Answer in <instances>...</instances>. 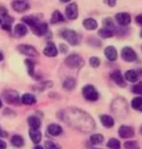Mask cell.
<instances>
[{
	"mask_svg": "<svg viewBox=\"0 0 142 149\" xmlns=\"http://www.w3.org/2000/svg\"><path fill=\"white\" fill-rule=\"evenodd\" d=\"M60 117L70 127L84 133L91 132L96 128V123L93 118L87 112L78 108L65 109L60 112Z\"/></svg>",
	"mask_w": 142,
	"mask_h": 149,
	"instance_id": "obj_1",
	"label": "cell"
},
{
	"mask_svg": "<svg viewBox=\"0 0 142 149\" xmlns=\"http://www.w3.org/2000/svg\"><path fill=\"white\" fill-rule=\"evenodd\" d=\"M60 34H62V37L72 46H76L79 44L81 42V38H82L79 33L72 29H64Z\"/></svg>",
	"mask_w": 142,
	"mask_h": 149,
	"instance_id": "obj_2",
	"label": "cell"
},
{
	"mask_svg": "<svg viewBox=\"0 0 142 149\" xmlns=\"http://www.w3.org/2000/svg\"><path fill=\"white\" fill-rule=\"evenodd\" d=\"M65 64L67 65L69 68L75 69V68H80L83 67L85 64V61L77 54H72L70 56H68L64 61Z\"/></svg>",
	"mask_w": 142,
	"mask_h": 149,
	"instance_id": "obj_3",
	"label": "cell"
},
{
	"mask_svg": "<svg viewBox=\"0 0 142 149\" xmlns=\"http://www.w3.org/2000/svg\"><path fill=\"white\" fill-rule=\"evenodd\" d=\"M82 94L83 97L90 102H96L98 100V93L93 85H86L82 90Z\"/></svg>",
	"mask_w": 142,
	"mask_h": 149,
	"instance_id": "obj_4",
	"label": "cell"
},
{
	"mask_svg": "<svg viewBox=\"0 0 142 149\" xmlns=\"http://www.w3.org/2000/svg\"><path fill=\"white\" fill-rule=\"evenodd\" d=\"M3 95H4L5 100H6L8 103H10V104H14V105H19L21 100H19V95L18 94V92L9 90V91L4 92Z\"/></svg>",
	"mask_w": 142,
	"mask_h": 149,
	"instance_id": "obj_5",
	"label": "cell"
},
{
	"mask_svg": "<svg viewBox=\"0 0 142 149\" xmlns=\"http://www.w3.org/2000/svg\"><path fill=\"white\" fill-rule=\"evenodd\" d=\"M121 56L124 61H129V63L134 61L137 58V55L132 47H124L123 50H122Z\"/></svg>",
	"mask_w": 142,
	"mask_h": 149,
	"instance_id": "obj_6",
	"label": "cell"
},
{
	"mask_svg": "<svg viewBox=\"0 0 142 149\" xmlns=\"http://www.w3.org/2000/svg\"><path fill=\"white\" fill-rule=\"evenodd\" d=\"M17 49L19 53L27 56V57H37L38 56L37 50L33 46H30V45H19Z\"/></svg>",
	"mask_w": 142,
	"mask_h": 149,
	"instance_id": "obj_7",
	"label": "cell"
},
{
	"mask_svg": "<svg viewBox=\"0 0 142 149\" xmlns=\"http://www.w3.org/2000/svg\"><path fill=\"white\" fill-rule=\"evenodd\" d=\"M29 3L27 0H14L12 2V8L16 12L23 13L29 9Z\"/></svg>",
	"mask_w": 142,
	"mask_h": 149,
	"instance_id": "obj_8",
	"label": "cell"
},
{
	"mask_svg": "<svg viewBox=\"0 0 142 149\" xmlns=\"http://www.w3.org/2000/svg\"><path fill=\"white\" fill-rule=\"evenodd\" d=\"M65 15L69 19H76L78 18V5L75 2L69 3L66 6Z\"/></svg>",
	"mask_w": 142,
	"mask_h": 149,
	"instance_id": "obj_9",
	"label": "cell"
},
{
	"mask_svg": "<svg viewBox=\"0 0 142 149\" xmlns=\"http://www.w3.org/2000/svg\"><path fill=\"white\" fill-rule=\"evenodd\" d=\"M116 22H118L120 26H129L132 22V17L129 13H118L115 16Z\"/></svg>",
	"mask_w": 142,
	"mask_h": 149,
	"instance_id": "obj_10",
	"label": "cell"
},
{
	"mask_svg": "<svg viewBox=\"0 0 142 149\" xmlns=\"http://www.w3.org/2000/svg\"><path fill=\"white\" fill-rule=\"evenodd\" d=\"M32 32L37 36H43L48 32V24L46 22H38L31 27Z\"/></svg>",
	"mask_w": 142,
	"mask_h": 149,
	"instance_id": "obj_11",
	"label": "cell"
},
{
	"mask_svg": "<svg viewBox=\"0 0 142 149\" xmlns=\"http://www.w3.org/2000/svg\"><path fill=\"white\" fill-rule=\"evenodd\" d=\"M118 134L122 139H132L134 136V130L132 127H130V126L123 125L120 127Z\"/></svg>",
	"mask_w": 142,
	"mask_h": 149,
	"instance_id": "obj_12",
	"label": "cell"
},
{
	"mask_svg": "<svg viewBox=\"0 0 142 149\" xmlns=\"http://www.w3.org/2000/svg\"><path fill=\"white\" fill-rule=\"evenodd\" d=\"M104 55L107 58V60L110 61H115L118 58V52H117L116 48L114 46H107L105 48Z\"/></svg>",
	"mask_w": 142,
	"mask_h": 149,
	"instance_id": "obj_13",
	"label": "cell"
},
{
	"mask_svg": "<svg viewBox=\"0 0 142 149\" xmlns=\"http://www.w3.org/2000/svg\"><path fill=\"white\" fill-rule=\"evenodd\" d=\"M111 78H112L113 81L117 85L122 87V88H125V87L127 86L126 81H125L123 75L121 74V72H120L119 70H115V71H113L111 73Z\"/></svg>",
	"mask_w": 142,
	"mask_h": 149,
	"instance_id": "obj_14",
	"label": "cell"
},
{
	"mask_svg": "<svg viewBox=\"0 0 142 149\" xmlns=\"http://www.w3.org/2000/svg\"><path fill=\"white\" fill-rule=\"evenodd\" d=\"M43 54L47 57H55L57 55V49L53 42H48L47 46L44 48Z\"/></svg>",
	"mask_w": 142,
	"mask_h": 149,
	"instance_id": "obj_15",
	"label": "cell"
},
{
	"mask_svg": "<svg viewBox=\"0 0 142 149\" xmlns=\"http://www.w3.org/2000/svg\"><path fill=\"white\" fill-rule=\"evenodd\" d=\"M29 136L35 144H38L41 141V139H42V134L39 131V129H30Z\"/></svg>",
	"mask_w": 142,
	"mask_h": 149,
	"instance_id": "obj_16",
	"label": "cell"
},
{
	"mask_svg": "<svg viewBox=\"0 0 142 149\" xmlns=\"http://www.w3.org/2000/svg\"><path fill=\"white\" fill-rule=\"evenodd\" d=\"M48 133L53 136H58L62 134V128L57 124H51L48 126Z\"/></svg>",
	"mask_w": 142,
	"mask_h": 149,
	"instance_id": "obj_17",
	"label": "cell"
},
{
	"mask_svg": "<svg viewBox=\"0 0 142 149\" xmlns=\"http://www.w3.org/2000/svg\"><path fill=\"white\" fill-rule=\"evenodd\" d=\"M27 32H28V30H27V27L24 26L23 24H16L15 29H14V33L19 36V37H23V36L26 35Z\"/></svg>",
	"mask_w": 142,
	"mask_h": 149,
	"instance_id": "obj_18",
	"label": "cell"
},
{
	"mask_svg": "<svg viewBox=\"0 0 142 149\" xmlns=\"http://www.w3.org/2000/svg\"><path fill=\"white\" fill-rule=\"evenodd\" d=\"M21 102L26 105H33L36 103V97L31 94H24L21 97Z\"/></svg>",
	"mask_w": 142,
	"mask_h": 149,
	"instance_id": "obj_19",
	"label": "cell"
},
{
	"mask_svg": "<svg viewBox=\"0 0 142 149\" xmlns=\"http://www.w3.org/2000/svg\"><path fill=\"white\" fill-rule=\"evenodd\" d=\"M100 122H101L102 125L104 126L105 128H112L115 124V121L111 116L109 115H101L100 116Z\"/></svg>",
	"mask_w": 142,
	"mask_h": 149,
	"instance_id": "obj_20",
	"label": "cell"
},
{
	"mask_svg": "<svg viewBox=\"0 0 142 149\" xmlns=\"http://www.w3.org/2000/svg\"><path fill=\"white\" fill-rule=\"evenodd\" d=\"M83 26L88 30H94L97 27V22L94 19L89 18L83 22Z\"/></svg>",
	"mask_w": 142,
	"mask_h": 149,
	"instance_id": "obj_21",
	"label": "cell"
},
{
	"mask_svg": "<svg viewBox=\"0 0 142 149\" xmlns=\"http://www.w3.org/2000/svg\"><path fill=\"white\" fill-rule=\"evenodd\" d=\"M62 86H63V88L65 90H67V91H72V90L76 87V80H75L73 77H67L63 81Z\"/></svg>",
	"mask_w": 142,
	"mask_h": 149,
	"instance_id": "obj_22",
	"label": "cell"
},
{
	"mask_svg": "<svg viewBox=\"0 0 142 149\" xmlns=\"http://www.w3.org/2000/svg\"><path fill=\"white\" fill-rule=\"evenodd\" d=\"M125 77H126L127 81H130V82H132V83H134L138 79V74L135 70L130 69L125 73Z\"/></svg>",
	"mask_w": 142,
	"mask_h": 149,
	"instance_id": "obj_23",
	"label": "cell"
},
{
	"mask_svg": "<svg viewBox=\"0 0 142 149\" xmlns=\"http://www.w3.org/2000/svg\"><path fill=\"white\" fill-rule=\"evenodd\" d=\"M51 24H58V22H64V17L62 16V14L60 12V11H54L51 18Z\"/></svg>",
	"mask_w": 142,
	"mask_h": 149,
	"instance_id": "obj_24",
	"label": "cell"
},
{
	"mask_svg": "<svg viewBox=\"0 0 142 149\" xmlns=\"http://www.w3.org/2000/svg\"><path fill=\"white\" fill-rule=\"evenodd\" d=\"M98 35L102 38H110L114 36V30L109 27H103V29L98 30Z\"/></svg>",
	"mask_w": 142,
	"mask_h": 149,
	"instance_id": "obj_25",
	"label": "cell"
},
{
	"mask_svg": "<svg viewBox=\"0 0 142 149\" xmlns=\"http://www.w3.org/2000/svg\"><path fill=\"white\" fill-rule=\"evenodd\" d=\"M28 125L31 129H39L41 126V121L38 117L33 115V116L28 117Z\"/></svg>",
	"mask_w": 142,
	"mask_h": 149,
	"instance_id": "obj_26",
	"label": "cell"
},
{
	"mask_svg": "<svg viewBox=\"0 0 142 149\" xmlns=\"http://www.w3.org/2000/svg\"><path fill=\"white\" fill-rule=\"evenodd\" d=\"M132 107L134 110L142 112V97H136L132 100Z\"/></svg>",
	"mask_w": 142,
	"mask_h": 149,
	"instance_id": "obj_27",
	"label": "cell"
},
{
	"mask_svg": "<svg viewBox=\"0 0 142 149\" xmlns=\"http://www.w3.org/2000/svg\"><path fill=\"white\" fill-rule=\"evenodd\" d=\"M23 22H24V24H26L27 26H29L30 27H32V26H34L36 24H38L39 21H38V19H36L35 17H33V16H26V17H24L23 19Z\"/></svg>",
	"mask_w": 142,
	"mask_h": 149,
	"instance_id": "obj_28",
	"label": "cell"
},
{
	"mask_svg": "<svg viewBox=\"0 0 142 149\" xmlns=\"http://www.w3.org/2000/svg\"><path fill=\"white\" fill-rule=\"evenodd\" d=\"M11 142H12V144L14 146H16V147H21V146H24V139L21 136H19V134H15V136L11 139Z\"/></svg>",
	"mask_w": 142,
	"mask_h": 149,
	"instance_id": "obj_29",
	"label": "cell"
},
{
	"mask_svg": "<svg viewBox=\"0 0 142 149\" xmlns=\"http://www.w3.org/2000/svg\"><path fill=\"white\" fill-rule=\"evenodd\" d=\"M104 140V137L101 134H94L93 136H91L90 137V141L93 143V144H100L102 143Z\"/></svg>",
	"mask_w": 142,
	"mask_h": 149,
	"instance_id": "obj_30",
	"label": "cell"
},
{
	"mask_svg": "<svg viewBox=\"0 0 142 149\" xmlns=\"http://www.w3.org/2000/svg\"><path fill=\"white\" fill-rule=\"evenodd\" d=\"M107 147L109 149H120L121 148V144L120 141L116 139H110L109 141L107 142Z\"/></svg>",
	"mask_w": 142,
	"mask_h": 149,
	"instance_id": "obj_31",
	"label": "cell"
},
{
	"mask_svg": "<svg viewBox=\"0 0 142 149\" xmlns=\"http://www.w3.org/2000/svg\"><path fill=\"white\" fill-rule=\"evenodd\" d=\"M24 63H26V65L27 67L28 74L30 76H34V63H33L31 60H29V58L24 61Z\"/></svg>",
	"mask_w": 142,
	"mask_h": 149,
	"instance_id": "obj_32",
	"label": "cell"
},
{
	"mask_svg": "<svg viewBox=\"0 0 142 149\" xmlns=\"http://www.w3.org/2000/svg\"><path fill=\"white\" fill-rule=\"evenodd\" d=\"M124 146L126 149H140V146L138 145V143L136 141H132V140L125 142Z\"/></svg>",
	"mask_w": 142,
	"mask_h": 149,
	"instance_id": "obj_33",
	"label": "cell"
},
{
	"mask_svg": "<svg viewBox=\"0 0 142 149\" xmlns=\"http://www.w3.org/2000/svg\"><path fill=\"white\" fill-rule=\"evenodd\" d=\"M45 148L46 149H62V147H60L57 143L52 141V140H47L45 142Z\"/></svg>",
	"mask_w": 142,
	"mask_h": 149,
	"instance_id": "obj_34",
	"label": "cell"
},
{
	"mask_svg": "<svg viewBox=\"0 0 142 149\" xmlns=\"http://www.w3.org/2000/svg\"><path fill=\"white\" fill-rule=\"evenodd\" d=\"M103 26L105 27H109V29L115 30V26H114L112 19H111L110 18H106L104 19V21H103Z\"/></svg>",
	"mask_w": 142,
	"mask_h": 149,
	"instance_id": "obj_35",
	"label": "cell"
},
{
	"mask_svg": "<svg viewBox=\"0 0 142 149\" xmlns=\"http://www.w3.org/2000/svg\"><path fill=\"white\" fill-rule=\"evenodd\" d=\"M90 64L93 67H98L100 64V60L97 57H91L90 58Z\"/></svg>",
	"mask_w": 142,
	"mask_h": 149,
	"instance_id": "obj_36",
	"label": "cell"
},
{
	"mask_svg": "<svg viewBox=\"0 0 142 149\" xmlns=\"http://www.w3.org/2000/svg\"><path fill=\"white\" fill-rule=\"evenodd\" d=\"M132 92L134 94H137V95H142V83H137L135 86H133L132 88Z\"/></svg>",
	"mask_w": 142,
	"mask_h": 149,
	"instance_id": "obj_37",
	"label": "cell"
},
{
	"mask_svg": "<svg viewBox=\"0 0 142 149\" xmlns=\"http://www.w3.org/2000/svg\"><path fill=\"white\" fill-rule=\"evenodd\" d=\"M104 3L108 5L109 7H114L117 3V0H103Z\"/></svg>",
	"mask_w": 142,
	"mask_h": 149,
	"instance_id": "obj_38",
	"label": "cell"
},
{
	"mask_svg": "<svg viewBox=\"0 0 142 149\" xmlns=\"http://www.w3.org/2000/svg\"><path fill=\"white\" fill-rule=\"evenodd\" d=\"M60 49L62 50V53H66V52L68 51L67 46H65L64 44H60Z\"/></svg>",
	"mask_w": 142,
	"mask_h": 149,
	"instance_id": "obj_39",
	"label": "cell"
},
{
	"mask_svg": "<svg viewBox=\"0 0 142 149\" xmlns=\"http://www.w3.org/2000/svg\"><path fill=\"white\" fill-rule=\"evenodd\" d=\"M2 29L5 30H8V31H11V26L9 24H2Z\"/></svg>",
	"mask_w": 142,
	"mask_h": 149,
	"instance_id": "obj_40",
	"label": "cell"
},
{
	"mask_svg": "<svg viewBox=\"0 0 142 149\" xmlns=\"http://www.w3.org/2000/svg\"><path fill=\"white\" fill-rule=\"evenodd\" d=\"M135 21H136V22H137L138 24L142 26V15H138L137 17H136Z\"/></svg>",
	"mask_w": 142,
	"mask_h": 149,
	"instance_id": "obj_41",
	"label": "cell"
},
{
	"mask_svg": "<svg viewBox=\"0 0 142 149\" xmlns=\"http://www.w3.org/2000/svg\"><path fill=\"white\" fill-rule=\"evenodd\" d=\"M7 145H6V142L3 141V140L0 139V149H6Z\"/></svg>",
	"mask_w": 142,
	"mask_h": 149,
	"instance_id": "obj_42",
	"label": "cell"
},
{
	"mask_svg": "<svg viewBox=\"0 0 142 149\" xmlns=\"http://www.w3.org/2000/svg\"><path fill=\"white\" fill-rule=\"evenodd\" d=\"M5 136H7V134L0 129V137H5Z\"/></svg>",
	"mask_w": 142,
	"mask_h": 149,
	"instance_id": "obj_43",
	"label": "cell"
},
{
	"mask_svg": "<svg viewBox=\"0 0 142 149\" xmlns=\"http://www.w3.org/2000/svg\"><path fill=\"white\" fill-rule=\"evenodd\" d=\"M3 58H4V56H3V54H2L1 52H0V61H3Z\"/></svg>",
	"mask_w": 142,
	"mask_h": 149,
	"instance_id": "obj_44",
	"label": "cell"
},
{
	"mask_svg": "<svg viewBox=\"0 0 142 149\" xmlns=\"http://www.w3.org/2000/svg\"><path fill=\"white\" fill-rule=\"evenodd\" d=\"M34 149H44V148L41 145H36L35 147H34Z\"/></svg>",
	"mask_w": 142,
	"mask_h": 149,
	"instance_id": "obj_45",
	"label": "cell"
},
{
	"mask_svg": "<svg viewBox=\"0 0 142 149\" xmlns=\"http://www.w3.org/2000/svg\"><path fill=\"white\" fill-rule=\"evenodd\" d=\"M62 2H63V3H68V2H70L71 0H60Z\"/></svg>",
	"mask_w": 142,
	"mask_h": 149,
	"instance_id": "obj_46",
	"label": "cell"
},
{
	"mask_svg": "<svg viewBox=\"0 0 142 149\" xmlns=\"http://www.w3.org/2000/svg\"><path fill=\"white\" fill-rule=\"evenodd\" d=\"M139 132H140V134H142V125H141V127H140V130H139Z\"/></svg>",
	"mask_w": 142,
	"mask_h": 149,
	"instance_id": "obj_47",
	"label": "cell"
},
{
	"mask_svg": "<svg viewBox=\"0 0 142 149\" xmlns=\"http://www.w3.org/2000/svg\"><path fill=\"white\" fill-rule=\"evenodd\" d=\"M2 107V102H1V100H0V108Z\"/></svg>",
	"mask_w": 142,
	"mask_h": 149,
	"instance_id": "obj_48",
	"label": "cell"
},
{
	"mask_svg": "<svg viewBox=\"0 0 142 149\" xmlns=\"http://www.w3.org/2000/svg\"><path fill=\"white\" fill-rule=\"evenodd\" d=\"M0 24H2V19L0 18Z\"/></svg>",
	"mask_w": 142,
	"mask_h": 149,
	"instance_id": "obj_49",
	"label": "cell"
},
{
	"mask_svg": "<svg viewBox=\"0 0 142 149\" xmlns=\"http://www.w3.org/2000/svg\"><path fill=\"white\" fill-rule=\"evenodd\" d=\"M140 37H142V30H141V32H140Z\"/></svg>",
	"mask_w": 142,
	"mask_h": 149,
	"instance_id": "obj_50",
	"label": "cell"
},
{
	"mask_svg": "<svg viewBox=\"0 0 142 149\" xmlns=\"http://www.w3.org/2000/svg\"><path fill=\"white\" fill-rule=\"evenodd\" d=\"M93 149H101V148H93Z\"/></svg>",
	"mask_w": 142,
	"mask_h": 149,
	"instance_id": "obj_51",
	"label": "cell"
}]
</instances>
